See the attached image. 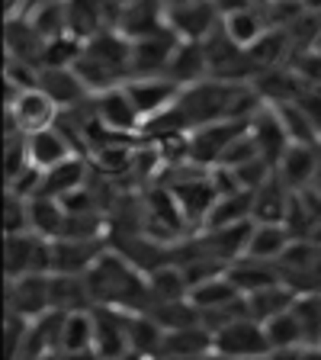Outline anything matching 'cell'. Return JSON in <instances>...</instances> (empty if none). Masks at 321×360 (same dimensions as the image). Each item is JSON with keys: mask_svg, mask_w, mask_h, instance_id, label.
Returning a JSON list of instances; mask_svg holds the SVG:
<instances>
[{"mask_svg": "<svg viewBox=\"0 0 321 360\" xmlns=\"http://www.w3.org/2000/svg\"><path fill=\"white\" fill-rule=\"evenodd\" d=\"M167 4H187V0H167Z\"/></svg>", "mask_w": 321, "mask_h": 360, "instance_id": "44", "label": "cell"}, {"mask_svg": "<svg viewBox=\"0 0 321 360\" xmlns=\"http://www.w3.org/2000/svg\"><path fill=\"white\" fill-rule=\"evenodd\" d=\"M225 277L235 283V290L241 296H251V292L263 290V286H273V283H283L280 277V267L270 261H254V257H238L232 267L225 270Z\"/></svg>", "mask_w": 321, "mask_h": 360, "instance_id": "23", "label": "cell"}, {"mask_svg": "<svg viewBox=\"0 0 321 360\" xmlns=\"http://www.w3.org/2000/svg\"><path fill=\"white\" fill-rule=\"evenodd\" d=\"M26 145H30L32 167H39L42 174L65 165V161H71V158H81V155H74V148L67 145V139L58 129H42V132L26 135Z\"/></svg>", "mask_w": 321, "mask_h": 360, "instance_id": "19", "label": "cell"}, {"mask_svg": "<svg viewBox=\"0 0 321 360\" xmlns=\"http://www.w3.org/2000/svg\"><path fill=\"white\" fill-rule=\"evenodd\" d=\"M7 312L26 322H36L45 312H52V277L30 274L20 280H7Z\"/></svg>", "mask_w": 321, "mask_h": 360, "instance_id": "10", "label": "cell"}, {"mask_svg": "<svg viewBox=\"0 0 321 360\" xmlns=\"http://www.w3.org/2000/svg\"><path fill=\"white\" fill-rule=\"evenodd\" d=\"M254 158H261V151H257V142L254 135H251V129H247L244 135H238L228 148H225L222 161H218V167H228V171H238L241 165H247V161H254Z\"/></svg>", "mask_w": 321, "mask_h": 360, "instance_id": "36", "label": "cell"}, {"mask_svg": "<svg viewBox=\"0 0 321 360\" xmlns=\"http://www.w3.org/2000/svg\"><path fill=\"white\" fill-rule=\"evenodd\" d=\"M87 177H90L87 161H84V158H71V161H65V165L52 167V171H45V177H42V190H39V196L65 200V196H71L74 190L87 187Z\"/></svg>", "mask_w": 321, "mask_h": 360, "instance_id": "26", "label": "cell"}, {"mask_svg": "<svg viewBox=\"0 0 321 360\" xmlns=\"http://www.w3.org/2000/svg\"><path fill=\"white\" fill-rule=\"evenodd\" d=\"M122 87H126V94L132 97L135 110L142 112L145 126L161 120V116L177 103L180 94H183V87H180L177 81H171V77H132V81H126Z\"/></svg>", "mask_w": 321, "mask_h": 360, "instance_id": "7", "label": "cell"}, {"mask_svg": "<svg viewBox=\"0 0 321 360\" xmlns=\"http://www.w3.org/2000/svg\"><path fill=\"white\" fill-rule=\"evenodd\" d=\"M312 193H321V142H318V167H315V187Z\"/></svg>", "mask_w": 321, "mask_h": 360, "instance_id": "40", "label": "cell"}, {"mask_svg": "<svg viewBox=\"0 0 321 360\" xmlns=\"http://www.w3.org/2000/svg\"><path fill=\"white\" fill-rule=\"evenodd\" d=\"M209 55H206V45L202 42H180L177 52H173V61L167 68V77L177 81L180 87H193V84L206 81L209 75Z\"/></svg>", "mask_w": 321, "mask_h": 360, "instance_id": "22", "label": "cell"}, {"mask_svg": "<svg viewBox=\"0 0 321 360\" xmlns=\"http://www.w3.org/2000/svg\"><path fill=\"white\" fill-rule=\"evenodd\" d=\"M212 354L225 360H263L270 354L267 331L254 319H238V322L212 331Z\"/></svg>", "mask_w": 321, "mask_h": 360, "instance_id": "3", "label": "cell"}, {"mask_svg": "<svg viewBox=\"0 0 321 360\" xmlns=\"http://www.w3.org/2000/svg\"><path fill=\"white\" fill-rule=\"evenodd\" d=\"M270 106L277 110V120H280V126L286 129L292 145H318L321 142L318 126L308 120V112L302 110L296 100H289V103H270Z\"/></svg>", "mask_w": 321, "mask_h": 360, "instance_id": "32", "label": "cell"}, {"mask_svg": "<svg viewBox=\"0 0 321 360\" xmlns=\"http://www.w3.org/2000/svg\"><path fill=\"white\" fill-rule=\"evenodd\" d=\"M267 331V341H270V351H289V347H306V338H302V325L296 319V312H283L277 319H270L263 325Z\"/></svg>", "mask_w": 321, "mask_h": 360, "instance_id": "33", "label": "cell"}, {"mask_svg": "<svg viewBox=\"0 0 321 360\" xmlns=\"http://www.w3.org/2000/svg\"><path fill=\"white\" fill-rule=\"evenodd\" d=\"M167 22L180 42H206L222 26V10L216 7V0L167 4Z\"/></svg>", "mask_w": 321, "mask_h": 360, "instance_id": "6", "label": "cell"}, {"mask_svg": "<svg viewBox=\"0 0 321 360\" xmlns=\"http://www.w3.org/2000/svg\"><path fill=\"white\" fill-rule=\"evenodd\" d=\"M209 354H212V331L206 328V325H190V328L164 331V341H161L157 357H167V360H202V357H209Z\"/></svg>", "mask_w": 321, "mask_h": 360, "instance_id": "17", "label": "cell"}, {"mask_svg": "<svg viewBox=\"0 0 321 360\" xmlns=\"http://www.w3.org/2000/svg\"><path fill=\"white\" fill-rule=\"evenodd\" d=\"M151 302H183L190 300V280L180 264H164L148 274Z\"/></svg>", "mask_w": 321, "mask_h": 360, "instance_id": "29", "label": "cell"}, {"mask_svg": "<svg viewBox=\"0 0 321 360\" xmlns=\"http://www.w3.org/2000/svg\"><path fill=\"white\" fill-rule=\"evenodd\" d=\"M292 241L296 238H292V232L286 229V225H257L254 222V232H251V241H247L244 257L277 264L280 257L286 255V248H289Z\"/></svg>", "mask_w": 321, "mask_h": 360, "instance_id": "27", "label": "cell"}, {"mask_svg": "<svg viewBox=\"0 0 321 360\" xmlns=\"http://www.w3.org/2000/svg\"><path fill=\"white\" fill-rule=\"evenodd\" d=\"M74 71L93 97L112 87H122L126 81H132V42L116 30L100 32L97 39L84 42Z\"/></svg>", "mask_w": 321, "mask_h": 360, "instance_id": "2", "label": "cell"}, {"mask_svg": "<svg viewBox=\"0 0 321 360\" xmlns=\"http://www.w3.org/2000/svg\"><path fill=\"white\" fill-rule=\"evenodd\" d=\"M251 129V120H222L212 122V126H202L196 132H190V165L202 167V171H212L218 167L225 148L244 135Z\"/></svg>", "mask_w": 321, "mask_h": 360, "instance_id": "5", "label": "cell"}, {"mask_svg": "<svg viewBox=\"0 0 321 360\" xmlns=\"http://www.w3.org/2000/svg\"><path fill=\"white\" fill-rule=\"evenodd\" d=\"M238 300H244L238 290H235V283L228 277H216V280H206V283H199V286H193L190 290V302L196 306V312H199V319L202 315H209V312H222V309H228V306H235Z\"/></svg>", "mask_w": 321, "mask_h": 360, "instance_id": "28", "label": "cell"}, {"mask_svg": "<svg viewBox=\"0 0 321 360\" xmlns=\"http://www.w3.org/2000/svg\"><path fill=\"white\" fill-rule=\"evenodd\" d=\"M52 309L55 312H93V296L84 277H52Z\"/></svg>", "mask_w": 321, "mask_h": 360, "instance_id": "30", "label": "cell"}, {"mask_svg": "<svg viewBox=\"0 0 321 360\" xmlns=\"http://www.w3.org/2000/svg\"><path fill=\"white\" fill-rule=\"evenodd\" d=\"M112 4H116V7L122 10V7H129V4H132V0H112Z\"/></svg>", "mask_w": 321, "mask_h": 360, "instance_id": "41", "label": "cell"}, {"mask_svg": "<svg viewBox=\"0 0 321 360\" xmlns=\"http://www.w3.org/2000/svg\"><path fill=\"white\" fill-rule=\"evenodd\" d=\"M119 360H145V357H138V354H129V357H119Z\"/></svg>", "mask_w": 321, "mask_h": 360, "instance_id": "43", "label": "cell"}, {"mask_svg": "<svg viewBox=\"0 0 321 360\" xmlns=\"http://www.w3.org/2000/svg\"><path fill=\"white\" fill-rule=\"evenodd\" d=\"M292 312L302 325L306 347H321V292H302Z\"/></svg>", "mask_w": 321, "mask_h": 360, "instance_id": "34", "label": "cell"}, {"mask_svg": "<svg viewBox=\"0 0 321 360\" xmlns=\"http://www.w3.org/2000/svg\"><path fill=\"white\" fill-rule=\"evenodd\" d=\"M61 110L42 87L22 90L16 103L7 106V135H32L42 132V129H55Z\"/></svg>", "mask_w": 321, "mask_h": 360, "instance_id": "4", "label": "cell"}, {"mask_svg": "<svg viewBox=\"0 0 321 360\" xmlns=\"http://www.w3.org/2000/svg\"><path fill=\"white\" fill-rule=\"evenodd\" d=\"M292 200H296V193H292L283 184V177L273 171V177H270L261 190H254V222L257 225H286Z\"/></svg>", "mask_w": 321, "mask_h": 360, "instance_id": "16", "label": "cell"}, {"mask_svg": "<svg viewBox=\"0 0 321 360\" xmlns=\"http://www.w3.org/2000/svg\"><path fill=\"white\" fill-rule=\"evenodd\" d=\"M61 357L81 360V357H93V312H71L61 322V345H58ZM97 360V357H93Z\"/></svg>", "mask_w": 321, "mask_h": 360, "instance_id": "24", "label": "cell"}, {"mask_svg": "<svg viewBox=\"0 0 321 360\" xmlns=\"http://www.w3.org/2000/svg\"><path fill=\"white\" fill-rule=\"evenodd\" d=\"M299 300V292L292 290L286 283H273V286H263V290L251 292L244 296V306H247V319H254V322L267 325L270 319H277V315L289 312Z\"/></svg>", "mask_w": 321, "mask_h": 360, "instance_id": "21", "label": "cell"}, {"mask_svg": "<svg viewBox=\"0 0 321 360\" xmlns=\"http://www.w3.org/2000/svg\"><path fill=\"white\" fill-rule=\"evenodd\" d=\"M315 167H318V145H289L277 174L283 177V184L292 193H312Z\"/></svg>", "mask_w": 321, "mask_h": 360, "instance_id": "18", "label": "cell"}, {"mask_svg": "<svg viewBox=\"0 0 321 360\" xmlns=\"http://www.w3.org/2000/svg\"><path fill=\"white\" fill-rule=\"evenodd\" d=\"M26 7H30V0H4V13H7V20L26 16Z\"/></svg>", "mask_w": 321, "mask_h": 360, "instance_id": "38", "label": "cell"}, {"mask_svg": "<svg viewBox=\"0 0 321 360\" xmlns=\"http://www.w3.org/2000/svg\"><path fill=\"white\" fill-rule=\"evenodd\" d=\"M84 280L93 296V309L106 306L119 312H145L151 306L148 274H142L119 251H103V257L84 274Z\"/></svg>", "mask_w": 321, "mask_h": 360, "instance_id": "1", "label": "cell"}, {"mask_svg": "<svg viewBox=\"0 0 321 360\" xmlns=\"http://www.w3.org/2000/svg\"><path fill=\"white\" fill-rule=\"evenodd\" d=\"M222 30L241 52H251L270 32V26H267V16H263L261 7H244V10H235V13L222 16Z\"/></svg>", "mask_w": 321, "mask_h": 360, "instance_id": "20", "label": "cell"}, {"mask_svg": "<svg viewBox=\"0 0 321 360\" xmlns=\"http://www.w3.org/2000/svg\"><path fill=\"white\" fill-rule=\"evenodd\" d=\"M318 351H321V347H318Z\"/></svg>", "mask_w": 321, "mask_h": 360, "instance_id": "45", "label": "cell"}, {"mask_svg": "<svg viewBox=\"0 0 321 360\" xmlns=\"http://www.w3.org/2000/svg\"><path fill=\"white\" fill-rule=\"evenodd\" d=\"M132 354L129 345V312L119 309H93V357L97 360H119Z\"/></svg>", "mask_w": 321, "mask_h": 360, "instance_id": "9", "label": "cell"}, {"mask_svg": "<svg viewBox=\"0 0 321 360\" xmlns=\"http://www.w3.org/2000/svg\"><path fill=\"white\" fill-rule=\"evenodd\" d=\"M106 238L81 241V238H58L52 241V277H84L93 264L103 257Z\"/></svg>", "mask_w": 321, "mask_h": 360, "instance_id": "11", "label": "cell"}, {"mask_svg": "<svg viewBox=\"0 0 321 360\" xmlns=\"http://www.w3.org/2000/svg\"><path fill=\"white\" fill-rule=\"evenodd\" d=\"M67 210L61 200L52 196H32L30 200V232L45 241H58L65 235Z\"/></svg>", "mask_w": 321, "mask_h": 360, "instance_id": "25", "label": "cell"}, {"mask_svg": "<svg viewBox=\"0 0 321 360\" xmlns=\"http://www.w3.org/2000/svg\"><path fill=\"white\" fill-rule=\"evenodd\" d=\"M93 112H97L100 126H106L110 132L122 135V139H129V135H135L138 129H145L142 112L135 110L126 87H112V90H106V94H97V97H93Z\"/></svg>", "mask_w": 321, "mask_h": 360, "instance_id": "12", "label": "cell"}, {"mask_svg": "<svg viewBox=\"0 0 321 360\" xmlns=\"http://www.w3.org/2000/svg\"><path fill=\"white\" fill-rule=\"evenodd\" d=\"M180 39L171 32H161L155 39L132 42V77H167V68L173 61Z\"/></svg>", "mask_w": 321, "mask_h": 360, "instance_id": "13", "label": "cell"}, {"mask_svg": "<svg viewBox=\"0 0 321 360\" xmlns=\"http://www.w3.org/2000/svg\"><path fill=\"white\" fill-rule=\"evenodd\" d=\"M308 347H289V351H270L263 360H306Z\"/></svg>", "mask_w": 321, "mask_h": 360, "instance_id": "37", "label": "cell"}, {"mask_svg": "<svg viewBox=\"0 0 321 360\" xmlns=\"http://www.w3.org/2000/svg\"><path fill=\"white\" fill-rule=\"evenodd\" d=\"M48 4H61V0H30V7H26V16L36 13V10H42V7H48Z\"/></svg>", "mask_w": 321, "mask_h": 360, "instance_id": "39", "label": "cell"}, {"mask_svg": "<svg viewBox=\"0 0 321 360\" xmlns=\"http://www.w3.org/2000/svg\"><path fill=\"white\" fill-rule=\"evenodd\" d=\"M116 32H122L129 42H142V39H155L161 32H171L167 0H132L129 7L119 10Z\"/></svg>", "mask_w": 321, "mask_h": 360, "instance_id": "8", "label": "cell"}, {"mask_svg": "<svg viewBox=\"0 0 321 360\" xmlns=\"http://www.w3.org/2000/svg\"><path fill=\"white\" fill-rule=\"evenodd\" d=\"M39 87L58 103V110H77V106H84L93 97L87 90V84L77 77L74 68H42Z\"/></svg>", "mask_w": 321, "mask_h": 360, "instance_id": "15", "label": "cell"}, {"mask_svg": "<svg viewBox=\"0 0 321 360\" xmlns=\"http://www.w3.org/2000/svg\"><path fill=\"white\" fill-rule=\"evenodd\" d=\"M30 232V200L10 193L4 200V235H26Z\"/></svg>", "mask_w": 321, "mask_h": 360, "instance_id": "35", "label": "cell"}, {"mask_svg": "<svg viewBox=\"0 0 321 360\" xmlns=\"http://www.w3.org/2000/svg\"><path fill=\"white\" fill-rule=\"evenodd\" d=\"M251 135H254L257 151H261L263 161L280 167V161H283V155L289 151L292 142H289V135H286V129L280 126L277 110L270 103H263L261 110L254 112V120H251Z\"/></svg>", "mask_w": 321, "mask_h": 360, "instance_id": "14", "label": "cell"}, {"mask_svg": "<svg viewBox=\"0 0 321 360\" xmlns=\"http://www.w3.org/2000/svg\"><path fill=\"white\" fill-rule=\"evenodd\" d=\"M312 52H315V55H321V36L315 39V49H312Z\"/></svg>", "mask_w": 321, "mask_h": 360, "instance_id": "42", "label": "cell"}, {"mask_svg": "<svg viewBox=\"0 0 321 360\" xmlns=\"http://www.w3.org/2000/svg\"><path fill=\"white\" fill-rule=\"evenodd\" d=\"M241 222H254V193H247V190L235 196H218L202 229H228V225Z\"/></svg>", "mask_w": 321, "mask_h": 360, "instance_id": "31", "label": "cell"}]
</instances>
